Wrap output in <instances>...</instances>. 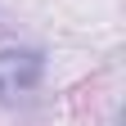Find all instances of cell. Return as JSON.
<instances>
[{"mask_svg": "<svg viewBox=\"0 0 126 126\" xmlns=\"http://www.w3.org/2000/svg\"><path fill=\"white\" fill-rule=\"evenodd\" d=\"M41 72H45V59L36 50H0V99L14 104L32 94L41 86Z\"/></svg>", "mask_w": 126, "mask_h": 126, "instance_id": "obj_1", "label": "cell"}]
</instances>
